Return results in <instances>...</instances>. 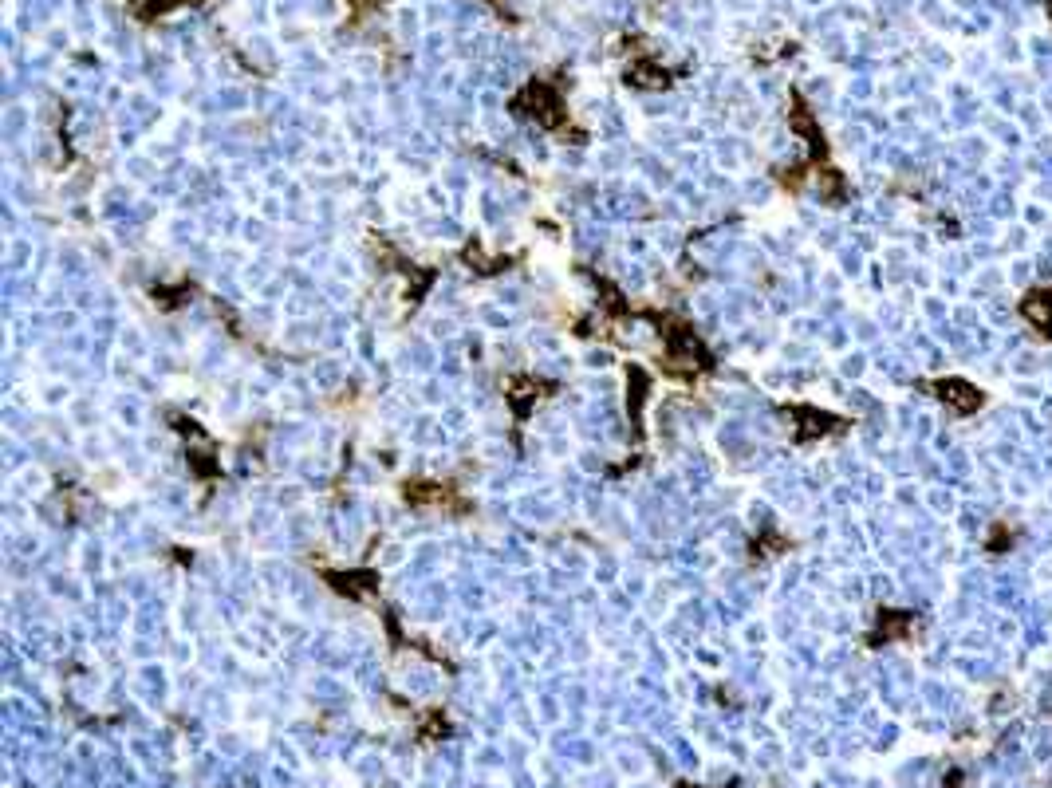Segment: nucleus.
Instances as JSON below:
<instances>
[{
  "mask_svg": "<svg viewBox=\"0 0 1052 788\" xmlns=\"http://www.w3.org/2000/svg\"><path fill=\"white\" fill-rule=\"evenodd\" d=\"M930 391L938 394L946 406H954L958 414H974L986 402V394L978 387H970V383H962V379H938V383H930Z\"/></svg>",
  "mask_w": 1052,
  "mask_h": 788,
  "instance_id": "f257e3e1",
  "label": "nucleus"
},
{
  "mask_svg": "<svg viewBox=\"0 0 1052 788\" xmlns=\"http://www.w3.org/2000/svg\"><path fill=\"white\" fill-rule=\"evenodd\" d=\"M1021 316L1033 324V331H1037V335L1052 339V292H1045V288H1033V292L1021 300Z\"/></svg>",
  "mask_w": 1052,
  "mask_h": 788,
  "instance_id": "f03ea898",
  "label": "nucleus"
}]
</instances>
